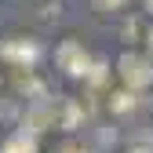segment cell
Instances as JSON below:
<instances>
[{
    "label": "cell",
    "instance_id": "1",
    "mask_svg": "<svg viewBox=\"0 0 153 153\" xmlns=\"http://www.w3.org/2000/svg\"><path fill=\"white\" fill-rule=\"evenodd\" d=\"M117 73H120V80H124V88H128V91H142V88H149V84H153V62H149V59H142V55H135V51L120 55Z\"/></svg>",
    "mask_w": 153,
    "mask_h": 153
},
{
    "label": "cell",
    "instance_id": "2",
    "mask_svg": "<svg viewBox=\"0 0 153 153\" xmlns=\"http://www.w3.org/2000/svg\"><path fill=\"white\" fill-rule=\"evenodd\" d=\"M22 128L29 135H40L48 128H59V99H33V106L22 117Z\"/></svg>",
    "mask_w": 153,
    "mask_h": 153
},
{
    "label": "cell",
    "instance_id": "3",
    "mask_svg": "<svg viewBox=\"0 0 153 153\" xmlns=\"http://www.w3.org/2000/svg\"><path fill=\"white\" fill-rule=\"evenodd\" d=\"M55 62H59V69H66L69 76H88V73H91V55L84 51L80 40H73V36L59 44V51H55Z\"/></svg>",
    "mask_w": 153,
    "mask_h": 153
},
{
    "label": "cell",
    "instance_id": "4",
    "mask_svg": "<svg viewBox=\"0 0 153 153\" xmlns=\"http://www.w3.org/2000/svg\"><path fill=\"white\" fill-rule=\"evenodd\" d=\"M0 59L11 62L15 69H33L36 59H40V48H36V40H22V36H11V40L0 44Z\"/></svg>",
    "mask_w": 153,
    "mask_h": 153
},
{
    "label": "cell",
    "instance_id": "5",
    "mask_svg": "<svg viewBox=\"0 0 153 153\" xmlns=\"http://www.w3.org/2000/svg\"><path fill=\"white\" fill-rule=\"evenodd\" d=\"M0 153H36V139L29 135V131H18V135H11L4 146H0Z\"/></svg>",
    "mask_w": 153,
    "mask_h": 153
},
{
    "label": "cell",
    "instance_id": "6",
    "mask_svg": "<svg viewBox=\"0 0 153 153\" xmlns=\"http://www.w3.org/2000/svg\"><path fill=\"white\" fill-rule=\"evenodd\" d=\"M109 109L113 113H131L135 109V91H109Z\"/></svg>",
    "mask_w": 153,
    "mask_h": 153
},
{
    "label": "cell",
    "instance_id": "7",
    "mask_svg": "<svg viewBox=\"0 0 153 153\" xmlns=\"http://www.w3.org/2000/svg\"><path fill=\"white\" fill-rule=\"evenodd\" d=\"M91 4L99 7V11H117V7H124V4H128V0H91Z\"/></svg>",
    "mask_w": 153,
    "mask_h": 153
},
{
    "label": "cell",
    "instance_id": "8",
    "mask_svg": "<svg viewBox=\"0 0 153 153\" xmlns=\"http://www.w3.org/2000/svg\"><path fill=\"white\" fill-rule=\"evenodd\" d=\"M128 153H153V149H149V146H131Z\"/></svg>",
    "mask_w": 153,
    "mask_h": 153
},
{
    "label": "cell",
    "instance_id": "9",
    "mask_svg": "<svg viewBox=\"0 0 153 153\" xmlns=\"http://www.w3.org/2000/svg\"><path fill=\"white\" fill-rule=\"evenodd\" d=\"M59 153H84V149H76V146H66V149H59Z\"/></svg>",
    "mask_w": 153,
    "mask_h": 153
},
{
    "label": "cell",
    "instance_id": "10",
    "mask_svg": "<svg viewBox=\"0 0 153 153\" xmlns=\"http://www.w3.org/2000/svg\"><path fill=\"white\" fill-rule=\"evenodd\" d=\"M146 11H149V15H153V0H146Z\"/></svg>",
    "mask_w": 153,
    "mask_h": 153
},
{
    "label": "cell",
    "instance_id": "11",
    "mask_svg": "<svg viewBox=\"0 0 153 153\" xmlns=\"http://www.w3.org/2000/svg\"><path fill=\"white\" fill-rule=\"evenodd\" d=\"M149 55H153V29H149Z\"/></svg>",
    "mask_w": 153,
    "mask_h": 153
}]
</instances>
